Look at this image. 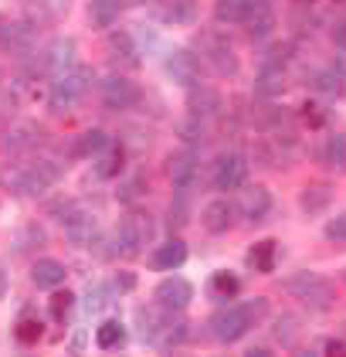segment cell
Returning <instances> with one entry per match:
<instances>
[{
    "label": "cell",
    "mask_w": 346,
    "mask_h": 357,
    "mask_svg": "<svg viewBox=\"0 0 346 357\" xmlns=\"http://www.w3.org/2000/svg\"><path fill=\"white\" fill-rule=\"evenodd\" d=\"M292 357H320V354H316V351H309V347H299Z\"/></svg>",
    "instance_id": "obj_45"
},
{
    "label": "cell",
    "mask_w": 346,
    "mask_h": 357,
    "mask_svg": "<svg viewBox=\"0 0 346 357\" xmlns=\"http://www.w3.org/2000/svg\"><path fill=\"white\" fill-rule=\"evenodd\" d=\"M244 181H248V160L241 153L228 150V153H221L214 160L211 184L217 191H238V188H244Z\"/></svg>",
    "instance_id": "obj_6"
},
{
    "label": "cell",
    "mask_w": 346,
    "mask_h": 357,
    "mask_svg": "<svg viewBox=\"0 0 346 357\" xmlns=\"http://www.w3.org/2000/svg\"><path fill=\"white\" fill-rule=\"evenodd\" d=\"M255 0H214V17L217 24H244L251 14Z\"/></svg>",
    "instance_id": "obj_27"
},
{
    "label": "cell",
    "mask_w": 346,
    "mask_h": 357,
    "mask_svg": "<svg viewBox=\"0 0 346 357\" xmlns=\"http://www.w3.org/2000/svg\"><path fill=\"white\" fill-rule=\"evenodd\" d=\"M143 194H146V181H143V177H133V181L119 184V201H123V204H136Z\"/></svg>",
    "instance_id": "obj_38"
},
{
    "label": "cell",
    "mask_w": 346,
    "mask_h": 357,
    "mask_svg": "<svg viewBox=\"0 0 346 357\" xmlns=\"http://www.w3.org/2000/svg\"><path fill=\"white\" fill-rule=\"evenodd\" d=\"M197 174H200V164H197V157L190 150H177V153L166 157V177H170V184L177 191L194 188L197 184Z\"/></svg>",
    "instance_id": "obj_13"
},
{
    "label": "cell",
    "mask_w": 346,
    "mask_h": 357,
    "mask_svg": "<svg viewBox=\"0 0 346 357\" xmlns=\"http://www.w3.org/2000/svg\"><path fill=\"white\" fill-rule=\"evenodd\" d=\"M79 61H75V41L72 38H61V41H54V45H48L45 52H41V58H38V75H52V82L58 79V75H65V72H72Z\"/></svg>",
    "instance_id": "obj_9"
},
{
    "label": "cell",
    "mask_w": 346,
    "mask_h": 357,
    "mask_svg": "<svg viewBox=\"0 0 346 357\" xmlns=\"http://www.w3.org/2000/svg\"><path fill=\"white\" fill-rule=\"evenodd\" d=\"M106 146H109V133L99 130V126H92V130H85V133H79V137L72 139V157H79V160L99 157Z\"/></svg>",
    "instance_id": "obj_22"
},
{
    "label": "cell",
    "mask_w": 346,
    "mask_h": 357,
    "mask_svg": "<svg viewBox=\"0 0 346 357\" xmlns=\"http://www.w3.org/2000/svg\"><path fill=\"white\" fill-rule=\"evenodd\" d=\"M194 17H197V0H170L166 21H173V24H190Z\"/></svg>",
    "instance_id": "obj_35"
},
{
    "label": "cell",
    "mask_w": 346,
    "mask_h": 357,
    "mask_svg": "<svg viewBox=\"0 0 346 357\" xmlns=\"http://www.w3.org/2000/svg\"><path fill=\"white\" fill-rule=\"evenodd\" d=\"M248 330H251V317H248L244 306H231V310L217 313L211 320V333H214L217 344H235V340H241Z\"/></svg>",
    "instance_id": "obj_10"
},
{
    "label": "cell",
    "mask_w": 346,
    "mask_h": 357,
    "mask_svg": "<svg viewBox=\"0 0 346 357\" xmlns=\"http://www.w3.org/2000/svg\"><path fill=\"white\" fill-rule=\"evenodd\" d=\"M123 170H126L123 146H106V150L95 157V177H99V181H119Z\"/></svg>",
    "instance_id": "obj_25"
},
{
    "label": "cell",
    "mask_w": 346,
    "mask_h": 357,
    "mask_svg": "<svg viewBox=\"0 0 346 357\" xmlns=\"http://www.w3.org/2000/svg\"><path fill=\"white\" fill-rule=\"evenodd\" d=\"M275 262H278V242L275 238H262V242H255L248 248V266L255 273H272Z\"/></svg>",
    "instance_id": "obj_26"
},
{
    "label": "cell",
    "mask_w": 346,
    "mask_h": 357,
    "mask_svg": "<svg viewBox=\"0 0 346 357\" xmlns=\"http://www.w3.org/2000/svg\"><path fill=\"white\" fill-rule=\"evenodd\" d=\"M136 0H88V28H109Z\"/></svg>",
    "instance_id": "obj_20"
},
{
    "label": "cell",
    "mask_w": 346,
    "mask_h": 357,
    "mask_svg": "<svg viewBox=\"0 0 346 357\" xmlns=\"http://www.w3.org/2000/svg\"><path fill=\"white\" fill-rule=\"evenodd\" d=\"M112 293H116V289H109V286H102V282L88 286V293H85V313H88V317L106 313L109 303H112Z\"/></svg>",
    "instance_id": "obj_33"
},
{
    "label": "cell",
    "mask_w": 346,
    "mask_h": 357,
    "mask_svg": "<svg viewBox=\"0 0 346 357\" xmlns=\"http://www.w3.org/2000/svg\"><path fill=\"white\" fill-rule=\"evenodd\" d=\"M333 45H336L340 52H346V21H340V24L333 28Z\"/></svg>",
    "instance_id": "obj_41"
},
{
    "label": "cell",
    "mask_w": 346,
    "mask_h": 357,
    "mask_svg": "<svg viewBox=\"0 0 346 357\" xmlns=\"http://www.w3.org/2000/svg\"><path fill=\"white\" fill-rule=\"evenodd\" d=\"M88 85H92V68H85V65H75L72 72L58 75L52 82V109L65 112L72 106H79L85 99V92H88Z\"/></svg>",
    "instance_id": "obj_3"
},
{
    "label": "cell",
    "mask_w": 346,
    "mask_h": 357,
    "mask_svg": "<svg viewBox=\"0 0 346 357\" xmlns=\"http://www.w3.org/2000/svg\"><path fill=\"white\" fill-rule=\"evenodd\" d=\"M302 112H306V119H309V126H320V123H322V112L316 109L313 102H309V106H306V109H302Z\"/></svg>",
    "instance_id": "obj_43"
},
{
    "label": "cell",
    "mask_w": 346,
    "mask_h": 357,
    "mask_svg": "<svg viewBox=\"0 0 346 357\" xmlns=\"http://www.w3.org/2000/svg\"><path fill=\"white\" fill-rule=\"evenodd\" d=\"M187 262V245L180 238H166L153 255H150V269H157V273H173V269H180Z\"/></svg>",
    "instance_id": "obj_19"
},
{
    "label": "cell",
    "mask_w": 346,
    "mask_h": 357,
    "mask_svg": "<svg viewBox=\"0 0 346 357\" xmlns=\"http://www.w3.org/2000/svg\"><path fill=\"white\" fill-rule=\"evenodd\" d=\"M313 89L326 96V99H340L346 92V68H336V65H326L313 75Z\"/></svg>",
    "instance_id": "obj_21"
},
{
    "label": "cell",
    "mask_w": 346,
    "mask_h": 357,
    "mask_svg": "<svg viewBox=\"0 0 346 357\" xmlns=\"http://www.w3.org/2000/svg\"><path fill=\"white\" fill-rule=\"evenodd\" d=\"M14 337H17V344H38L41 337H45V327L38 324V317H21L17 320V327H14Z\"/></svg>",
    "instance_id": "obj_34"
},
{
    "label": "cell",
    "mask_w": 346,
    "mask_h": 357,
    "mask_svg": "<svg viewBox=\"0 0 346 357\" xmlns=\"http://www.w3.org/2000/svg\"><path fill=\"white\" fill-rule=\"evenodd\" d=\"M207 293H211L214 300H235L241 293V279L235 273H228V269H217L207 279Z\"/></svg>",
    "instance_id": "obj_28"
},
{
    "label": "cell",
    "mask_w": 346,
    "mask_h": 357,
    "mask_svg": "<svg viewBox=\"0 0 346 357\" xmlns=\"http://www.w3.org/2000/svg\"><path fill=\"white\" fill-rule=\"evenodd\" d=\"M31 282H34L38 289H58V286L65 282V266L54 262V259H38V262L31 266Z\"/></svg>",
    "instance_id": "obj_23"
},
{
    "label": "cell",
    "mask_w": 346,
    "mask_h": 357,
    "mask_svg": "<svg viewBox=\"0 0 346 357\" xmlns=\"http://www.w3.org/2000/svg\"><path fill=\"white\" fill-rule=\"evenodd\" d=\"M326 238L329 242H340V245L346 242V211H340L336 218L326 221Z\"/></svg>",
    "instance_id": "obj_39"
},
{
    "label": "cell",
    "mask_w": 346,
    "mask_h": 357,
    "mask_svg": "<svg viewBox=\"0 0 346 357\" xmlns=\"http://www.w3.org/2000/svg\"><path fill=\"white\" fill-rule=\"evenodd\" d=\"M244 357H275V354H272L268 347H248V351H244Z\"/></svg>",
    "instance_id": "obj_44"
},
{
    "label": "cell",
    "mask_w": 346,
    "mask_h": 357,
    "mask_svg": "<svg viewBox=\"0 0 346 357\" xmlns=\"http://www.w3.org/2000/svg\"><path fill=\"white\" fill-rule=\"evenodd\" d=\"M197 45H200V58H204V65L211 68L214 75H221V79H235L238 75V55H235V48L224 41V38H217L211 31H204L200 38H197Z\"/></svg>",
    "instance_id": "obj_4"
},
{
    "label": "cell",
    "mask_w": 346,
    "mask_h": 357,
    "mask_svg": "<svg viewBox=\"0 0 346 357\" xmlns=\"http://www.w3.org/2000/svg\"><path fill=\"white\" fill-rule=\"evenodd\" d=\"M333 204V191L329 188H322V184H309L306 191L299 194V208H302V215H320L322 208H329Z\"/></svg>",
    "instance_id": "obj_29"
},
{
    "label": "cell",
    "mask_w": 346,
    "mask_h": 357,
    "mask_svg": "<svg viewBox=\"0 0 346 357\" xmlns=\"http://www.w3.org/2000/svg\"><path fill=\"white\" fill-rule=\"evenodd\" d=\"M238 215L248 221V225L265 221L268 215H272V191H268L265 184H251V188H244V191H241Z\"/></svg>",
    "instance_id": "obj_14"
},
{
    "label": "cell",
    "mask_w": 346,
    "mask_h": 357,
    "mask_svg": "<svg viewBox=\"0 0 346 357\" xmlns=\"http://www.w3.org/2000/svg\"><path fill=\"white\" fill-rule=\"evenodd\" d=\"M34 41H38V28L24 17L0 28V48L3 52H27V48H34Z\"/></svg>",
    "instance_id": "obj_18"
},
{
    "label": "cell",
    "mask_w": 346,
    "mask_h": 357,
    "mask_svg": "<svg viewBox=\"0 0 346 357\" xmlns=\"http://www.w3.org/2000/svg\"><path fill=\"white\" fill-rule=\"evenodd\" d=\"M41 143H45V130H41L38 123H14V126H7V130H3V137H0L3 153H10V157L34 153Z\"/></svg>",
    "instance_id": "obj_8"
},
{
    "label": "cell",
    "mask_w": 346,
    "mask_h": 357,
    "mask_svg": "<svg viewBox=\"0 0 346 357\" xmlns=\"http://www.w3.org/2000/svg\"><path fill=\"white\" fill-rule=\"evenodd\" d=\"M112 282H116V289H119V293H129V289L136 286V275L123 269V273H116V279H112Z\"/></svg>",
    "instance_id": "obj_40"
},
{
    "label": "cell",
    "mask_w": 346,
    "mask_h": 357,
    "mask_svg": "<svg viewBox=\"0 0 346 357\" xmlns=\"http://www.w3.org/2000/svg\"><path fill=\"white\" fill-rule=\"evenodd\" d=\"M72 306H75V296H72V289H54L52 300H48V310H52L54 320H65V317L72 313Z\"/></svg>",
    "instance_id": "obj_37"
},
{
    "label": "cell",
    "mask_w": 346,
    "mask_h": 357,
    "mask_svg": "<svg viewBox=\"0 0 346 357\" xmlns=\"http://www.w3.org/2000/svg\"><path fill=\"white\" fill-rule=\"evenodd\" d=\"M0 188L17 197H38L48 191V184L38 177V170L31 164H14L10 170H0Z\"/></svg>",
    "instance_id": "obj_7"
},
{
    "label": "cell",
    "mask_w": 346,
    "mask_h": 357,
    "mask_svg": "<svg viewBox=\"0 0 346 357\" xmlns=\"http://www.w3.org/2000/svg\"><path fill=\"white\" fill-rule=\"evenodd\" d=\"M139 337L146 340V344H160L163 340V327H160V320L153 317V313H146V310H139Z\"/></svg>",
    "instance_id": "obj_36"
},
{
    "label": "cell",
    "mask_w": 346,
    "mask_h": 357,
    "mask_svg": "<svg viewBox=\"0 0 346 357\" xmlns=\"http://www.w3.org/2000/svg\"><path fill=\"white\" fill-rule=\"evenodd\" d=\"M326 357H346V344H340V340H329V344H326Z\"/></svg>",
    "instance_id": "obj_42"
},
{
    "label": "cell",
    "mask_w": 346,
    "mask_h": 357,
    "mask_svg": "<svg viewBox=\"0 0 346 357\" xmlns=\"http://www.w3.org/2000/svg\"><path fill=\"white\" fill-rule=\"evenodd\" d=\"M166 79L184 85V89H194V85L200 82V58L194 55V52H187V48L170 52L166 55Z\"/></svg>",
    "instance_id": "obj_11"
},
{
    "label": "cell",
    "mask_w": 346,
    "mask_h": 357,
    "mask_svg": "<svg viewBox=\"0 0 346 357\" xmlns=\"http://www.w3.org/2000/svg\"><path fill=\"white\" fill-rule=\"evenodd\" d=\"M238 218V204H231L228 197H214L204 204V211H200V221H204V228L211 231V235H221V231H228L231 225Z\"/></svg>",
    "instance_id": "obj_15"
},
{
    "label": "cell",
    "mask_w": 346,
    "mask_h": 357,
    "mask_svg": "<svg viewBox=\"0 0 346 357\" xmlns=\"http://www.w3.org/2000/svg\"><path fill=\"white\" fill-rule=\"evenodd\" d=\"M61 228H65V238L72 242V245H92L95 242V231H99V221H95V215H88V211H81V208H75L68 218L61 221Z\"/></svg>",
    "instance_id": "obj_16"
},
{
    "label": "cell",
    "mask_w": 346,
    "mask_h": 357,
    "mask_svg": "<svg viewBox=\"0 0 346 357\" xmlns=\"http://www.w3.org/2000/svg\"><path fill=\"white\" fill-rule=\"evenodd\" d=\"M316 164L329 174H343L346 170V133H329L316 146Z\"/></svg>",
    "instance_id": "obj_17"
},
{
    "label": "cell",
    "mask_w": 346,
    "mask_h": 357,
    "mask_svg": "<svg viewBox=\"0 0 346 357\" xmlns=\"http://www.w3.org/2000/svg\"><path fill=\"white\" fill-rule=\"evenodd\" d=\"M95 344H99L102 351H116V347H123V344H126V327H123L119 320H106L102 327L95 330Z\"/></svg>",
    "instance_id": "obj_32"
},
{
    "label": "cell",
    "mask_w": 346,
    "mask_h": 357,
    "mask_svg": "<svg viewBox=\"0 0 346 357\" xmlns=\"http://www.w3.org/2000/svg\"><path fill=\"white\" fill-rule=\"evenodd\" d=\"M285 68H272V65H265L262 68V75L255 79V92L258 96H282L285 92Z\"/></svg>",
    "instance_id": "obj_30"
},
{
    "label": "cell",
    "mask_w": 346,
    "mask_h": 357,
    "mask_svg": "<svg viewBox=\"0 0 346 357\" xmlns=\"http://www.w3.org/2000/svg\"><path fill=\"white\" fill-rule=\"evenodd\" d=\"M153 296H157V303H160L163 310L180 313V310H187L190 300H194V286H190L187 279H180V275H170V279H163L160 286L153 289Z\"/></svg>",
    "instance_id": "obj_12"
},
{
    "label": "cell",
    "mask_w": 346,
    "mask_h": 357,
    "mask_svg": "<svg viewBox=\"0 0 346 357\" xmlns=\"http://www.w3.org/2000/svg\"><path fill=\"white\" fill-rule=\"evenodd\" d=\"M99 92H102V102H106L109 109H133V106H139V99H143V89H139V82L136 79H129V75H109V79H102V85H99Z\"/></svg>",
    "instance_id": "obj_5"
},
{
    "label": "cell",
    "mask_w": 346,
    "mask_h": 357,
    "mask_svg": "<svg viewBox=\"0 0 346 357\" xmlns=\"http://www.w3.org/2000/svg\"><path fill=\"white\" fill-rule=\"evenodd\" d=\"M285 289H289L309 313H329L333 303H336V286H333V279H326L322 273H313V269H299V273H292L285 279Z\"/></svg>",
    "instance_id": "obj_1"
},
{
    "label": "cell",
    "mask_w": 346,
    "mask_h": 357,
    "mask_svg": "<svg viewBox=\"0 0 346 357\" xmlns=\"http://www.w3.org/2000/svg\"><path fill=\"white\" fill-rule=\"evenodd\" d=\"M109 58H112V61H119V65H136V61H139L133 38H129L126 31H119V34H112V38H109Z\"/></svg>",
    "instance_id": "obj_31"
},
{
    "label": "cell",
    "mask_w": 346,
    "mask_h": 357,
    "mask_svg": "<svg viewBox=\"0 0 346 357\" xmlns=\"http://www.w3.org/2000/svg\"><path fill=\"white\" fill-rule=\"evenodd\" d=\"M343 279H346V275H343Z\"/></svg>",
    "instance_id": "obj_46"
},
{
    "label": "cell",
    "mask_w": 346,
    "mask_h": 357,
    "mask_svg": "<svg viewBox=\"0 0 346 357\" xmlns=\"http://www.w3.org/2000/svg\"><path fill=\"white\" fill-rule=\"evenodd\" d=\"M187 106H190V116H194V119H200V123H204V119H211L214 112H221V96H217L214 89H204V85L197 89V85H194V89H190V102H187Z\"/></svg>",
    "instance_id": "obj_24"
},
{
    "label": "cell",
    "mask_w": 346,
    "mask_h": 357,
    "mask_svg": "<svg viewBox=\"0 0 346 357\" xmlns=\"http://www.w3.org/2000/svg\"><path fill=\"white\" fill-rule=\"evenodd\" d=\"M150 238H153V218H150V211L129 208L119 218V228H116V248L123 255H139Z\"/></svg>",
    "instance_id": "obj_2"
}]
</instances>
